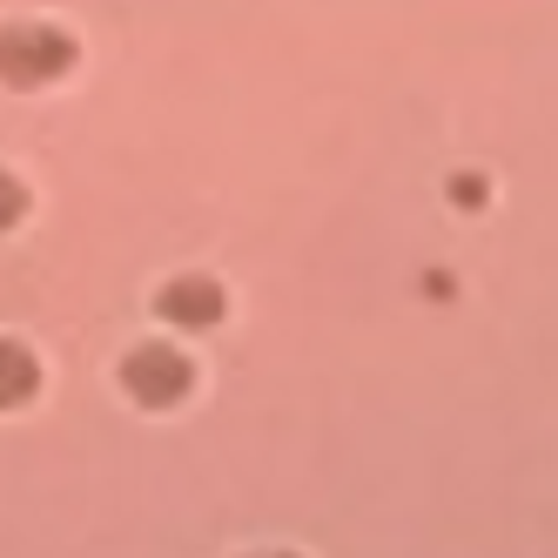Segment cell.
<instances>
[{
  "label": "cell",
  "instance_id": "1",
  "mask_svg": "<svg viewBox=\"0 0 558 558\" xmlns=\"http://www.w3.org/2000/svg\"><path fill=\"white\" fill-rule=\"evenodd\" d=\"M108 377L129 417H182L195 404V390H203V356L175 330H135L129 343H114Z\"/></svg>",
  "mask_w": 558,
  "mask_h": 558
},
{
  "label": "cell",
  "instance_id": "2",
  "mask_svg": "<svg viewBox=\"0 0 558 558\" xmlns=\"http://www.w3.org/2000/svg\"><path fill=\"white\" fill-rule=\"evenodd\" d=\"M82 54V34L54 8H8L0 14V88L8 95H34L54 88Z\"/></svg>",
  "mask_w": 558,
  "mask_h": 558
},
{
  "label": "cell",
  "instance_id": "3",
  "mask_svg": "<svg viewBox=\"0 0 558 558\" xmlns=\"http://www.w3.org/2000/svg\"><path fill=\"white\" fill-rule=\"evenodd\" d=\"M48 390V356L21 330H0V417H27Z\"/></svg>",
  "mask_w": 558,
  "mask_h": 558
},
{
  "label": "cell",
  "instance_id": "4",
  "mask_svg": "<svg viewBox=\"0 0 558 558\" xmlns=\"http://www.w3.org/2000/svg\"><path fill=\"white\" fill-rule=\"evenodd\" d=\"M27 203H34V189H27V175L0 155V235L8 229H21V216H27Z\"/></svg>",
  "mask_w": 558,
  "mask_h": 558
}]
</instances>
